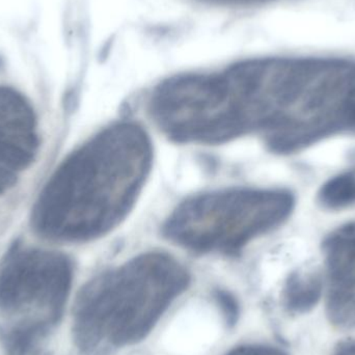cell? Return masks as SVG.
Returning a JSON list of instances; mask_svg holds the SVG:
<instances>
[{
  "label": "cell",
  "instance_id": "cell-1",
  "mask_svg": "<svg viewBox=\"0 0 355 355\" xmlns=\"http://www.w3.org/2000/svg\"><path fill=\"white\" fill-rule=\"evenodd\" d=\"M153 147L143 127L116 123L56 168L31 212L33 231L80 243L110 233L132 210L151 172Z\"/></svg>",
  "mask_w": 355,
  "mask_h": 355
},
{
  "label": "cell",
  "instance_id": "cell-2",
  "mask_svg": "<svg viewBox=\"0 0 355 355\" xmlns=\"http://www.w3.org/2000/svg\"><path fill=\"white\" fill-rule=\"evenodd\" d=\"M189 282L185 267L160 252L139 254L98 275L75 302L77 349L83 355H112L143 341Z\"/></svg>",
  "mask_w": 355,
  "mask_h": 355
},
{
  "label": "cell",
  "instance_id": "cell-3",
  "mask_svg": "<svg viewBox=\"0 0 355 355\" xmlns=\"http://www.w3.org/2000/svg\"><path fill=\"white\" fill-rule=\"evenodd\" d=\"M295 198L281 188H232L181 202L164 227L168 240L200 254H236L252 240L283 225Z\"/></svg>",
  "mask_w": 355,
  "mask_h": 355
},
{
  "label": "cell",
  "instance_id": "cell-4",
  "mask_svg": "<svg viewBox=\"0 0 355 355\" xmlns=\"http://www.w3.org/2000/svg\"><path fill=\"white\" fill-rule=\"evenodd\" d=\"M72 263L56 252L15 246L0 265V343L28 355L60 323L70 295Z\"/></svg>",
  "mask_w": 355,
  "mask_h": 355
},
{
  "label": "cell",
  "instance_id": "cell-5",
  "mask_svg": "<svg viewBox=\"0 0 355 355\" xmlns=\"http://www.w3.org/2000/svg\"><path fill=\"white\" fill-rule=\"evenodd\" d=\"M327 275V316L342 329L355 327V221L331 232L322 244Z\"/></svg>",
  "mask_w": 355,
  "mask_h": 355
},
{
  "label": "cell",
  "instance_id": "cell-6",
  "mask_svg": "<svg viewBox=\"0 0 355 355\" xmlns=\"http://www.w3.org/2000/svg\"><path fill=\"white\" fill-rule=\"evenodd\" d=\"M39 144L33 106L14 89L0 87V166L16 173L25 170Z\"/></svg>",
  "mask_w": 355,
  "mask_h": 355
},
{
  "label": "cell",
  "instance_id": "cell-7",
  "mask_svg": "<svg viewBox=\"0 0 355 355\" xmlns=\"http://www.w3.org/2000/svg\"><path fill=\"white\" fill-rule=\"evenodd\" d=\"M322 292V277L317 271H295L284 287V308L291 314H306L317 306Z\"/></svg>",
  "mask_w": 355,
  "mask_h": 355
},
{
  "label": "cell",
  "instance_id": "cell-8",
  "mask_svg": "<svg viewBox=\"0 0 355 355\" xmlns=\"http://www.w3.org/2000/svg\"><path fill=\"white\" fill-rule=\"evenodd\" d=\"M317 202L325 210L339 211L355 207V168L325 182L317 193Z\"/></svg>",
  "mask_w": 355,
  "mask_h": 355
},
{
  "label": "cell",
  "instance_id": "cell-9",
  "mask_svg": "<svg viewBox=\"0 0 355 355\" xmlns=\"http://www.w3.org/2000/svg\"><path fill=\"white\" fill-rule=\"evenodd\" d=\"M225 355H287L281 349L266 345H243L234 348Z\"/></svg>",
  "mask_w": 355,
  "mask_h": 355
},
{
  "label": "cell",
  "instance_id": "cell-10",
  "mask_svg": "<svg viewBox=\"0 0 355 355\" xmlns=\"http://www.w3.org/2000/svg\"><path fill=\"white\" fill-rule=\"evenodd\" d=\"M17 182V173L0 166V196L14 187Z\"/></svg>",
  "mask_w": 355,
  "mask_h": 355
},
{
  "label": "cell",
  "instance_id": "cell-11",
  "mask_svg": "<svg viewBox=\"0 0 355 355\" xmlns=\"http://www.w3.org/2000/svg\"><path fill=\"white\" fill-rule=\"evenodd\" d=\"M218 302H220L221 308L223 309L227 322H235L238 313L237 306H236L233 298L229 297L227 295H220L218 296Z\"/></svg>",
  "mask_w": 355,
  "mask_h": 355
},
{
  "label": "cell",
  "instance_id": "cell-12",
  "mask_svg": "<svg viewBox=\"0 0 355 355\" xmlns=\"http://www.w3.org/2000/svg\"><path fill=\"white\" fill-rule=\"evenodd\" d=\"M207 3L217 4V6H250V4H260L271 0H202Z\"/></svg>",
  "mask_w": 355,
  "mask_h": 355
},
{
  "label": "cell",
  "instance_id": "cell-13",
  "mask_svg": "<svg viewBox=\"0 0 355 355\" xmlns=\"http://www.w3.org/2000/svg\"><path fill=\"white\" fill-rule=\"evenodd\" d=\"M333 355H355V340L341 342Z\"/></svg>",
  "mask_w": 355,
  "mask_h": 355
}]
</instances>
